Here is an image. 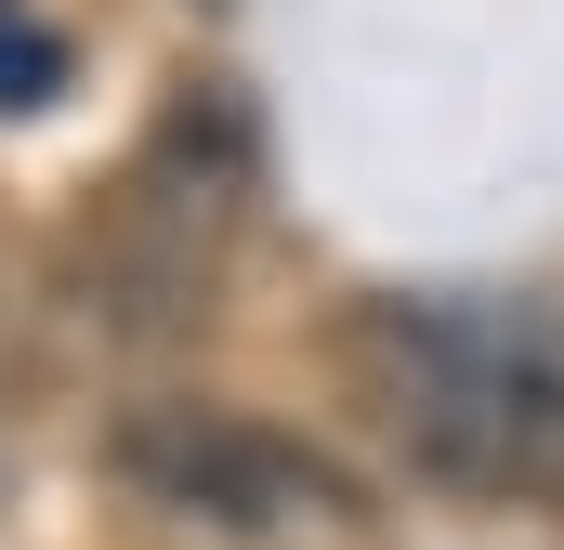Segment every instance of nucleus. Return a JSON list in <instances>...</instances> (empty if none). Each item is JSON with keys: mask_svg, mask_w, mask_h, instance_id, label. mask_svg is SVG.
<instances>
[{"mask_svg": "<svg viewBox=\"0 0 564 550\" xmlns=\"http://www.w3.org/2000/svg\"><path fill=\"white\" fill-rule=\"evenodd\" d=\"M381 419L473 498L564 485V315L552 301H394L368 328Z\"/></svg>", "mask_w": 564, "mask_h": 550, "instance_id": "nucleus-1", "label": "nucleus"}, {"mask_svg": "<svg viewBox=\"0 0 564 550\" xmlns=\"http://www.w3.org/2000/svg\"><path fill=\"white\" fill-rule=\"evenodd\" d=\"M119 472L171 525H210V538H250V550H302V538H341L355 525V485L289 446L263 419H210V407H158L119 432Z\"/></svg>", "mask_w": 564, "mask_h": 550, "instance_id": "nucleus-2", "label": "nucleus"}, {"mask_svg": "<svg viewBox=\"0 0 564 550\" xmlns=\"http://www.w3.org/2000/svg\"><path fill=\"white\" fill-rule=\"evenodd\" d=\"M53 79H66V53H53L40 26H13V13H0V106H40Z\"/></svg>", "mask_w": 564, "mask_h": 550, "instance_id": "nucleus-3", "label": "nucleus"}]
</instances>
